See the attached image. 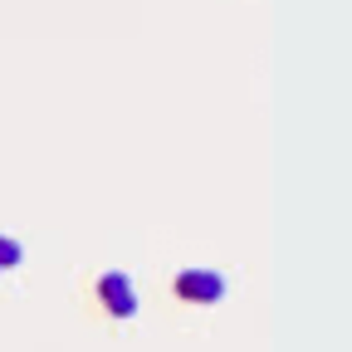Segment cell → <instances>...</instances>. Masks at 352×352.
I'll use <instances>...</instances> for the list:
<instances>
[{"label": "cell", "mask_w": 352, "mask_h": 352, "mask_svg": "<svg viewBox=\"0 0 352 352\" xmlns=\"http://www.w3.org/2000/svg\"><path fill=\"white\" fill-rule=\"evenodd\" d=\"M171 289H176L182 303H215V298H226V279H220L215 270H182Z\"/></svg>", "instance_id": "cell-1"}, {"label": "cell", "mask_w": 352, "mask_h": 352, "mask_svg": "<svg viewBox=\"0 0 352 352\" xmlns=\"http://www.w3.org/2000/svg\"><path fill=\"white\" fill-rule=\"evenodd\" d=\"M98 298H103V308L113 318H132V314H138V289H132V279L118 274V270L98 279Z\"/></svg>", "instance_id": "cell-2"}, {"label": "cell", "mask_w": 352, "mask_h": 352, "mask_svg": "<svg viewBox=\"0 0 352 352\" xmlns=\"http://www.w3.org/2000/svg\"><path fill=\"white\" fill-rule=\"evenodd\" d=\"M25 259V250H20V240H10V235H0V270H15V264Z\"/></svg>", "instance_id": "cell-3"}]
</instances>
